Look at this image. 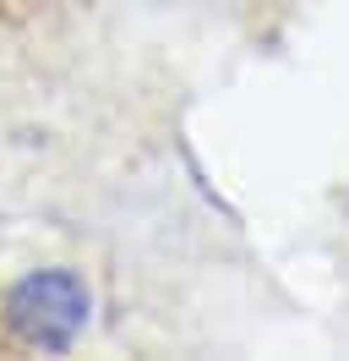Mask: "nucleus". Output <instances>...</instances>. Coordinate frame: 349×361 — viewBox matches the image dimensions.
<instances>
[{"instance_id": "1", "label": "nucleus", "mask_w": 349, "mask_h": 361, "mask_svg": "<svg viewBox=\"0 0 349 361\" xmlns=\"http://www.w3.org/2000/svg\"><path fill=\"white\" fill-rule=\"evenodd\" d=\"M6 323L11 334L39 345V350H65L87 323V285L71 269H39L6 295Z\"/></svg>"}]
</instances>
